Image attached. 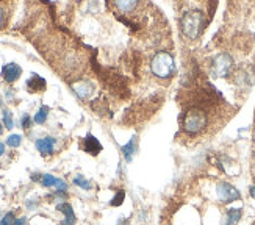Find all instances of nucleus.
<instances>
[{"instance_id": "1", "label": "nucleus", "mask_w": 255, "mask_h": 225, "mask_svg": "<svg viewBox=\"0 0 255 225\" xmlns=\"http://www.w3.org/2000/svg\"><path fill=\"white\" fill-rule=\"evenodd\" d=\"M205 25V18L204 13L199 10H191L186 11L182 18V32L186 38L190 39H196L199 35L202 33Z\"/></svg>"}, {"instance_id": "2", "label": "nucleus", "mask_w": 255, "mask_h": 225, "mask_svg": "<svg viewBox=\"0 0 255 225\" xmlns=\"http://www.w3.org/2000/svg\"><path fill=\"white\" fill-rule=\"evenodd\" d=\"M151 71L158 78H169L176 71L174 58L168 52H158L151 61Z\"/></svg>"}, {"instance_id": "3", "label": "nucleus", "mask_w": 255, "mask_h": 225, "mask_svg": "<svg viewBox=\"0 0 255 225\" xmlns=\"http://www.w3.org/2000/svg\"><path fill=\"white\" fill-rule=\"evenodd\" d=\"M207 124H208V117L205 114V111H202L200 108L188 110L183 117V130L190 134H197L202 130H205Z\"/></svg>"}, {"instance_id": "4", "label": "nucleus", "mask_w": 255, "mask_h": 225, "mask_svg": "<svg viewBox=\"0 0 255 225\" xmlns=\"http://www.w3.org/2000/svg\"><path fill=\"white\" fill-rule=\"evenodd\" d=\"M232 67H234V58H232L229 54L216 55L212 61V72L217 78L227 77L232 71Z\"/></svg>"}, {"instance_id": "5", "label": "nucleus", "mask_w": 255, "mask_h": 225, "mask_svg": "<svg viewBox=\"0 0 255 225\" xmlns=\"http://www.w3.org/2000/svg\"><path fill=\"white\" fill-rule=\"evenodd\" d=\"M217 197H219V200L224 202V204H230V202L239 199V192L234 185L222 182L217 185Z\"/></svg>"}, {"instance_id": "6", "label": "nucleus", "mask_w": 255, "mask_h": 225, "mask_svg": "<svg viewBox=\"0 0 255 225\" xmlns=\"http://www.w3.org/2000/svg\"><path fill=\"white\" fill-rule=\"evenodd\" d=\"M22 74V67L16 63H8L3 66L2 69V77L5 81H8V83H13V81H16Z\"/></svg>"}, {"instance_id": "7", "label": "nucleus", "mask_w": 255, "mask_h": 225, "mask_svg": "<svg viewBox=\"0 0 255 225\" xmlns=\"http://www.w3.org/2000/svg\"><path fill=\"white\" fill-rule=\"evenodd\" d=\"M72 89L80 99H88V97L93 94L94 86H93V83H89V81H86V80H80V81H77V83L72 85Z\"/></svg>"}, {"instance_id": "8", "label": "nucleus", "mask_w": 255, "mask_h": 225, "mask_svg": "<svg viewBox=\"0 0 255 225\" xmlns=\"http://www.w3.org/2000/svg\"><path fill=\"white\" fill-rule=\"evenodd\" d=\"M83 150L88 152L89 155H97L99 152H102V144L99 142V139L93 136V134H88L83 141Z\"/></svg>"}, {"instance_id": "9", "label": "nucleus", "mask_w": 255, "mask_h": 225, "mask_svg": "<svg viewBox=\"0 0 255 225\" xmlns=\"http://www.w3.org/2000/svg\"><path fill=\"white\" fill-rule=\"evenodd\" d=\"M27 86H28L30 93H39V91H44V89H46V80L39 77L38 74H32V77H30L27 81Z\"/></svg>"}, {"instance_id": "10", "label": "nucleus", "mask_w": 255, "mask_h": 225, "mask_svg": "<svg viewBox=\"0 0 255 225\" xmlns=\"http://www.w3.org/2000/svg\"><path fill=\"white\" fill-rule=\"evenodd\" d=\"M54 147H55V138H41L36 141V149L39 150L42 155H50L54 153Z\"/></svg>"}, {"instance_id": "11", "label": "nucleus", "mask_w": 255, "mask_h": 225, "mask_svg": "<svg viewBox=\"0 0 255 225\" xmlns=\"http://www.w3.org/2000/svg\"><path fill=\"white\" fill-rule=\"evenodd\" d=\"M58 211H63L64 213V221L59 224V225H74L76 224V214H74V209L69 204H61L57 206Z\"/></svg>"}, {"instance_id": "12", "label": "nucleus", "mask_w": 255, "mask_h": 225, "mask_svg": "<svg viewBox=\"0 0 255 225\" xmlns=\"http://www.w3.org/2000/svg\"><path fill=\"white\" fill-rule=\"evenodd\" d=\"M239 217H241V209L239 208H234V209H229V213L226 216V224L224 225H236Z\"/></svg>"}, {"instance_id": "13", "label": "nucleus", "mask_w": 255, "mask_h": 225, "mask_svg": "<svg viewBox=\"0 0 255 225\" xmlns=\"http://www.w3.org/2000/svg\"><path fill=\"white\" fill-rule=\"evenodd\" d=\"M135 139H137V138H132L129 144L122 146V153H124V156H125V160H127V161H132V158H133V153H135V144H137V141H135Z\"/></svg>"}, {"instance_id": "14", "label": "nucleus", "mask_w": 255, "mask_h": 225, "mask_svg": "<svg viewBox=\"0 0 255 225\" xmlns=\"http://www.w3.org/2000/svg\"><path fill=\"white\" fill-rule=\"evenodd\" d=\"M115 5L122 13H133V10H137L138 2H130V0H125V2H116Z\"/></svg>"}, {"instance_id": "15", "label": "nucleus", "mask_w": 255, "mask_h": 225, "mask_svg": "<svg viewBox=\"0 0 255 225\" xmlns=\"http://www.w3.org/2000/svg\"><path fill=\"white\" fill-rule=\"evenodd\" d=\"M47 116H49V107H41L39 111L36 112V116H35L33 121H35L36 124H44V122H46Z\"/></svg>"}, {"instance_id": "16", "label": "nucleus", "mask_w": 255, "mask_h": 225, "mask_svg": "<svg viewBox=\"0 0 255 225\" xmlns=\"http://www.w3.org/2000/svg\"><path fill=\"white\" fill-rule=\"evenodd\" d=\"M58 182H59V178H55L54 175H49V174L42 175V178H41V183H42L44 186H46V188H49V186H57Z\"/></svg>"}, {"instance_id": "17", "label": "nucleus", "mask_w": 255, "mask_h": 225, "mask_svg": "<svg viewBox=\"0 0 255 225\" xmlns=\"http://www.w3.org/2000/svg\"><path fill=\"white\" fill-rule=\"evenodd\" d=\"M20 142H22L20 134H11V136H8V139H6V144L10 147H19Z\"/></svg>"}, {"instance_id": "18", "label": "nucleus", "mask_w": 255, "mask_h": 225, "mask_svg": "<svg viewBox=\"0 0 255 225\" xmlns=\"http://www.w3.org/2000/svg\"><path fill=\"white\" fill-rule=\"evenodd\" d=\"M124 197H125V192L121 189V191H118L116 192V196L111 199V205L113 206H119V205H122V202H124Z\"/></svg>"}, {"instance_id": "19", "label": "nucleus", "mask_w": 255, "mask_h": 225, "mask_svg": "<svg viewBox=\"0 0 255 225\" xmlns=\"http://www.w3.org/2000/svg\"><path fill=\"white\" fill-rule=\"evenodd\" d=\"M74 183H76L77 186H80V188H83V189H86V191L93 188V185L89 182H86L83 177H76V178H74Z\"/></svg>"}, {"instance_id": "20", "label": "nucleus", "mask_w": 255, "mask_h": 225, "mask_svg": "<svg viewBox=\"0 0 255 225\" xmlns=\"http://www.w3.org/2000/svg\"><path fill=\"white\" fill-rule=\"evenodd\" d=\"M3 124H5L6 129H13V125H14L13 117H11V112L8 110H5V112H3Z\"/></svg>"}, {"instance_id": "21", "label": "nucleus", "mask_w": 255, "mask_h": 225, "mask_svg": "<svg viewBox=\"0 0 255 225\" xmlns=\"http://www.w3.org/2000/svg\"><path fill=\"white\" fill-rule=\"evenodd\" d=\"M14 214L13 213H8V214H5V217L2 221H0V225H14Z\"/></svg>"}, {"instance_id": "22", "label": "nucleus", "mask_w": 255, "mask_h": 225, "mask_svg": "<svg viewBox=\"0 0 255 225\" xmlns=\"http://www.w3.org/2000/svg\"><path fill=\"white\" fill-rule=\"evenodd\" d=\"M30 125H32V119H30V116H24V119H22V127L28 129Z\"/></svg>"}, {"instance_id": "23", "label": "nucleus", "mask_w": 255, "mask_h": 225, "mask_svg": "<svg viewBox=\"0 0 255 225\" xmlns=\"http://www.w3.org/2000/svg\"><path fill=\"white\" fill-rule=\"evenodd\" d=\"M25 222H27L25 217H20V219H18L16 222H14V225H25Z\"/></svg>"}, {"instance_id": "24", "label": "nucleus", "mask_w": 255, "mask_h": 225, "mask_svg": "<svg viewBox=\"0 0 255 225\" xmlns=\"http://www.w3.org/2000/svg\"><path fill=\"white\" fill-rule=\"evenodd\" d=\"M3 152H5V144L0 142V155H3Z\"/></svg>"}, {"instance_id": "25", "label": "nucleus", "mask_w": 255, "mask_h": 225, "mask_svg": "<svg viewBox=\"0 0 255 225\" xmlns=\"http://www.w3.org/2000/svg\"><path fill=\"white\" fill-rule=\"evenodd\" d=\"M251 194H252V197H255V186L251 188Z\"/></svg>"}, {"instance_id": "26", "label": "nucleus", "mask_w": 255, "mask_h": 225, "mask_svg": "<svg viewBox=\"0 0 255 225\" xmlns=\"http://www.w3.org/2000/svg\"><path fill=\"white\" fill-rule=\"evenodd\" d=\"M118 225H127V221L125 219H122V221H119V224Z\"/></svg>"}, {"instance_id": "27", "label": "nucleus", "mask_w": 255, "mask_h": 225, "mask_svg": "<svg viewBox=\"0 0 255 225\" xmlns=\"http://www.w3.org/2000/svg\"><path fill=\"white\" fill-rule=\"evenodd\" d=\"M0 24H2V13H0Z\"/></svg>"}, {"instance_id": "28", "label": "nucleus", "mask_w": 255, "mask_h": 225, "mask_svg": "<svg viewBox=\"0 0 255 225\" xmlns=\"http://www.w3.org/2000/svg\"><path fill=\"white\" fill-rule=\"evenodd\" d=\"M0 133H2V124H0Z\"/></svg>"}, {"instance_id": "29", "label": "nucleus", "mask_w": 255, "mask_h": 225, "mask_svg": "<svg viewBox=\"0 0 255 225\" xmlns=\"http://www.w3.org/2000/svg\"><path fill=\"white\" fill-rule=\"evenodd\" d=\"M0 103H2V102H0Z\"/></svg>"}]
</instances>
